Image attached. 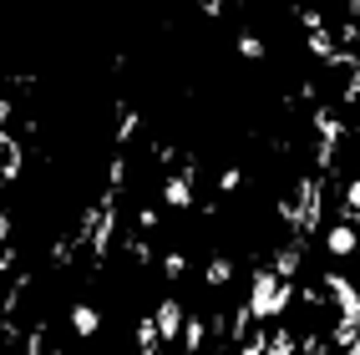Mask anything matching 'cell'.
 Instances as JSON below:
<instances>
[{
  "label": "cell",
  "instance_id": "cell-18",
  "mask_svg": "<svg viewBox=\"0 0 360 355\" xmlns=\"http://www.w3.org/2000/svg\"><path fill=\"white\" fill-rule=\"evenodd\" d=\"M137 132V112H122V122H117V142H132Z\"/></svg>",
  "mask_w": 360,
  "mask_h": 355
},
{
  "label": "cell",
  "instance_id": "cell-24",
  "mask_svg": "<svg viewBox=\"0 0 360 355\" xmlns=\"http://www.w3.org/2000/svg\"><path fill=\"white\" fill-rule=\"evenodd\" d=\"M208 355H219V350H208Z\"/></svg>",
  "mask_w": 360,
  "mask_h": 355
},
{
  "label": "cell",
  "instance_id": "cell-22",
  "mask_svg": "<svg viewBox=\"0 0 360 355\" xmlns=\"http://www.w3.org/2000/svg\"><path fill=\"white\" fill-rule=\"evenodd\" d=\"M0 244H11V213L0 208Z\"/></svg>",
  "mask_w": 360,
  "mask_h": 355
},
{
  "label": "cell",
  "instance_id": "cell-1",
  "mask_svg": "<svg viewBox=\"0 0 360 355\" xmlns=\"http://www.w3.org/2000/svg\"><path fill=\"white\" fill-rule=\"evenodd\" d=\"M290 299H295V284H290V279H279L274 269H259V274H254V290H249V310H254V320L274 325L284 310H290Z\"/></svg>",
  "mask_w": 360,
  "mask_h": 355
},
{
  "label": "cell",
  "instance_id": "cell-15",
  "mask_svg": "<svg viewBox=\"0 0 360 355\" xmlns=\"http://www.w3.org/2000/svg\"><path fill=\"white\" fill-rule=\"evenodd\" d=\"M264 340H269V330H249V340H244L238 355H264Z\"/></svg>",
  "mask_w": 360,
  "mask_h": 355
},
{
  "label": "cell",
  "instance_id": "cell-19",
  "mask_svg": "<svg viewBox=\"0 0 360 355\" xmlns=\"http://www.w3.org/2000/svg\"><path fill=\"white\" fill-rule=\"evenodd\" d=\"M238 183H244V173H238V168H224V178H219V188H224V193H233Z\"/></svg>",
  "mask_w": 360,
  "mask_h": 355
},
{
  "label": "cell",
  "instance_id": "cell-5",
  "mask_svg": "<svg viewBox=\"0 0 360 355\" xmlns=\"http://www.w3.org/2000/svg\"><path fill=\"white\" fill-rule=\"evenodd\" d=\"M162 203H167V208H193V178H188V173L167 178V183H162Z\"/></svg>",
  "mask_w": 360,
  "mask_h": 355
},
{
  "label": "cell",
  "instance_id": "cell-2",
  "mask_svg": "<svg viewBox=\"0 0 360 355\" xmlns=\"http://www.w3.org/2000/svg\"><path fill=\"white\" fill-rule=\"evenodd\" d=\"M325 295L335 299V310H340V315H360V290L345 274H325Z\"/></svg>",
  "mask_w": 360,
  "mask_h": 355
},
{
  "label": "cell",
  "instance_id": "cell-10",
  "mask_svg": "<svg viewBox=\"0 0 360 355\" xmlns=\"http://www.w3.org/2000/svg\"><path fill=\"white\" fill-rule=\"evenodd\" d=\"M137 350H142V355H158V350H162V330H158V320H142V325H137Z\"/></svg>",
  "mask_w": 360,
  "mask_h": 355
},
{
  "label": "cell",
  "instance_id": "cell-13",
  "mask_svg": "<svg viewBox=\"0 0 360 355\" xmlns=\"http://www.w3.org/2000/svg\"><path fill=\"white\" fill-rule=\"evenodd\" d=\"M238 56H249V61H259V56H264V41H259L254 31H238Z\"/></svg>",
  "mask_w": 360,
  "mask_h": 355
},
{
  "label": "cell",
  "instance_id": "cell-14",
  "mask_svg": "<svg viewBox=\"0 0 360 355\" xmlns=\"http://www.w3.org/2000/svg\"><path fill=\"white\" fill-rule=\"evenodd\" d=\"M183 345H188V350L203 345V320H198V315H188V325H183Z\"/></svg>",
  "mask_w": 360,
  "mask_h": 355
},
{
  "label": "cell",
  "instance_id": "cell-23",
  "mask_svg": "<svg viewBox=\"0 0 360 355\" xmlns=\"http://www.w3.org/2000/svg\"><path fill=\"white\" fill-rule=\"evenodd\" d=\"M198 6H203V15H219V11H224V0H198Z\"/></svg>",
  "mask_w": 360,
  "mask_h": 355
},
{
  "label": "cell",
  "instance_id": "cell-9",
  "mask_svg": "<svg viewBox=\"0 0 360 355\" xmlns=\"http://www.w3.org/2000/svg\"><path fill=\"white\" fill-rule=\"evenodd\" d=\"M15 173H20V142L0 132V178H15Z\"/></svg>",
  "mask_w": 360,
  "mask_h": 355
},
{
  "label": "cell",
  "instance_id": "cell-21",
  "mask_svg": "<svg viewBox=\"0 0 360 355\" xmlns=\"http://www.w3.org/2000/svg\"><path fill=\"white\" fill-rule=\"evenodd\" d=\"M6 122H11V97L0 91V132H6Z\"/></svg>",
  "mask_w": 360,
  "mask_h": 355
},
{
  "label": "cell",
  "instance_id": "cell-7",
  "mask_svg": "<svg viewBox=\"0 0 360 355\" xmlns=\"http://www.w3.org/2000/svg\"><path fill=\"white\" fill-rule=\"evenodd\" d=\"M300 259H304V239H295L290 249L274 254V274H279V279H295V274H300Z\"/></svg>",
  "mask_w": 360,
  "mask_h": 355
},
{
  "label": "cell",
  "instance_id": "cell-4",
  "mask_svg": "<svg viewBox=\"0 0 360 355\" xmlns=\"http://www.w3.org/2000/svg\"><path fill=\"white\" fill-rule=\"evenodd\" d=\"M153 320H158V330H162V340H173V335H183V325H188V315H183V304H178V299H162Z\"/></svg>",
  "mask_w": 360,
  "mask_h": 355
},
{
  "label": "cell",
  "instance_id": "cell-3",
  "mask_svg": "<svg viewBox=\"0 0 360 355\" xmlns=\"http://www.w3.org/2000/svg\"><path fill=\"white\" fill-rule=\"evenodd\" d=\"M325 249H330L335 259L360 254V233H355V224H350V219H345V224H335V228H330V239H325Z\"/></svg>",
  "mask_w": 360,
  "mask_h": 355
},
{
  "label": "cell",
  "instance_id": "cell-20",
  "mask_svg": "<svg viewBox=\"0 0 360 355\" xmlns=\"http://www.w3.org/2000/svg\"><path fill=\"white\" fill-rule=\"evenodd\" d=\"M15 264V244H0V269H11Z\"/></svg>",
  "mask_w": 360,
  "mask_h": 355
},
{
  "label": "cell",
  "instance_id": "cell-12",
  "mask_svg": "<svg viewBox=\"0 0 360 355\" xmlns=\"http://www.w3.org/2000/svg\"><path fill=\"white\" fill-rule=\"evenodd\" d=\"M345 219H350V224H360V178H350V183H345Z\"/></svg>",
  "mask_w": 360,
  "mask_h": 355
},
{
  "label": "cell",
  "instance_id": "cell-11",
  "mask_svg": "<svg viewBox=\"0 0 360 355\" xmlns=\"http://www.w3.org/2000/svg\"><path fill=\"white\" fill-rule=\"evenodd\" d=\"M203 279L213 284V290H224V284L233 279V259H213V264L203 269Z\"/></svg>",
  "mask_w": 360,
  "mask_h": 355
},
{
  "label": "cell",
  "instance_id": "cell-17",
  "mask_svg": "<svg viewBox=\"0 0 360 355\" xmlns=\"http://www.w3.org/2000/svg\"><path fill=\"white\" fill-rule=\"evenodd\" d=\"M183 269H188V259H183L178 249H173V254H167V259H162V274H167V279H178Z\"/></svg>",
  "mask_w": 360,
  "mask_h": 355
},
{
  "label": "cell",
  "instance_id": "cell-16",
  "mask_svg": "<svg viewBox=\"0 0 360 355\" xmlns=\"http://www.w3.org/2000/svg\"><path fill=\"white\" fill-rule=\"evenodd\" d=\"M300 355H330V340H320V335H304V340H300Z\"/></svg>",
  "mask_w": 360,
  "mask_h": 355
},
{
  "label": "cell",
  "instance_id": "cell-8",
  "mask_svg": "<svg viewBox=\"0 0 360 355\" xmlns=\"http://www.w3.org/2000/svg\"><path fill=\"white\" fill-rule=\"evenodd\" d=\"M264 355H300V340H295V330L274 325V330H269V340H264Z\"/></svg>",
  "mask_w": 360,
  "mask_h": 355
},
{
  "label": "cell",
  "instance_id": "cell-6",
  "mask_svg": "<svg viewBox=\"0 0 360 355\" xmlns=\"http://www.w3.org/2000/svg\"><path fill=\"white\" fill-rule=\"evenodd\" d=\"M71 330H77L82 340H91V335L102 330V315L91 310V304H71Z\"/></svg>",
  "mask_w": 360,
  "mask_h": 355
}]
</instances>
